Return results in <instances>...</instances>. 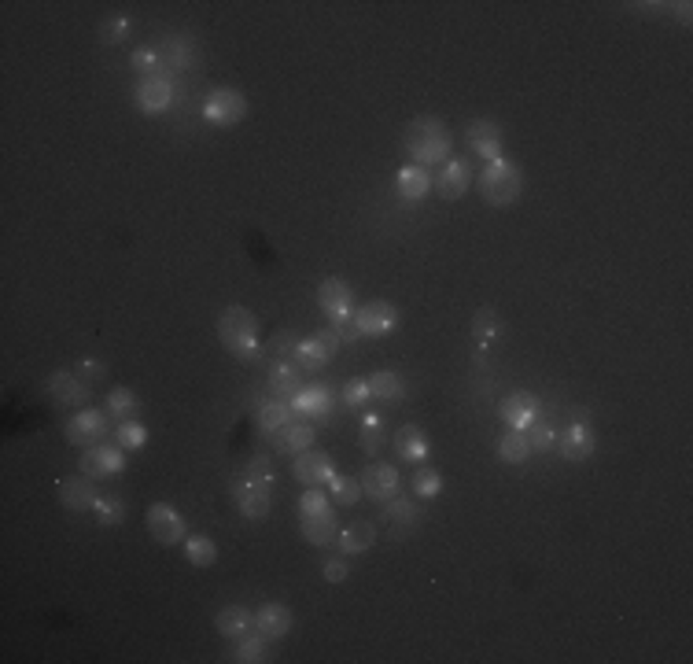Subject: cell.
<instances>
[{"label":"cell","mask_w":693,"mask_h":664,"mask_svg":"<svg viewBox=\"0 0 693 664\" xmlns=\"http://www.w3.org/2000/svg\"><path fill=\"white\" fill-rule=\"evenodd\" d=\"M314 425L310 421H299V414L288 421L277 435H273V447L277 451H284V454H303V451H310V443H314Z\"/></svg>","instance_id":"obj_21"},{"label":"cell","mask_w":693,"mask_h":664,"mask_svg":"<svg viewBox=\"0 0 693 664\" xmlns=\"http://www.w3.org/2000/svg\"><path fill=\"white\" fill-rule=\"evenodd\" d=\"M498 417H502L509 428H520V432H524V428L539 417V403H535L532 395H524V392L505 395V399L498 403Z\"/></svg>","instance_id":"obj_22"},{"label":"cell","mask_w":693,"mask_h":664,"mask_svg":"<svg viewBox=\"0 0 693 664\" xmlns=\"http://www.w3.org/2000/svg\"><path fill=\"white\" fill-rule=\"evenodd\" d=\"M303 387V380H299V366H292V362H269V392H273V399H292L296 392Z\"/></svg>","instance_id":"obj_26"},{"label":"cell","mask_w":693,"mask_h":664,"mask_svg":"<svg viewBox=\"0 0 693 664\" xmlns=\"http://www.w3.org/2000/svg\"><path fill=\"white\" fill-rule=\"evenodd\" d=\"M384 506H387V510H384V521L391 524V532H395V535L410 532V528L417 524V517H421V513H417V506L410 503V498H402V494H395L391 503H384Z\"/></svg>","instance_id":"obj_32"},{"label":"cell","mask_w":693,"mask_h":664,"mask_svg":"<svg viewBox=\"0 0 693 664\" xmlns=\"http://www.w3.org/2000/svg\"><path fill=\"white\" fill-rule=\"evenodd\" d=\"M259 332H262V325H259V317L248 307H229L218 317V340H221V347L233 355L237 362H255L262 355Z\"/></svg>","instance_id":"obj_2"},{"label":"cell","mask_w":693,"mask_h":664,"mask_svg":"<svg viewBox=\"0 0 693 664\" xmlns=\"http://www.w3.org/2000/svg\"><path fill=\"white\" fill-rule=\"evenodd\" d=\"M476 189H480L487 207H512L520 196H524V171H520L512 159H494L483 166Z\"/></svg>","instance_id":"obj_4"},{"label":"cell","mask_w":693,"mask_h":664,"mask_svg":"<svg viewBox=\"0 0 693 664\" xmlns=\"http://www.w3.org/2000/svg\"><path fill=\"white\" fill-rule=\"evenodd\" d=\"M55 498H60V506L63 510H74V513H82V510H93L96 506V480L93 476H85V473H78V476H63L60 480V487H55Z\"/></svg>","instance_id":"obj_15"},{"label":"cell","mask_w":693,"mask_h":664,"mask_svg":"<svg viewBox=\"0 0 693 664\" xmlns=\"http://www.w3.org/2000/svg\"><path fill=\"white\" fill-rule=\"evenodd\" d=\"M339 550H343V558H351V553H366L373 542H376V524L373 521H355V524H346L339 535H336Z\"/></svg>","instance_id":"obj_25"},{"label":"cell","mask_w":693,"mask_h":664,"mask_svg":"<svg viewBox=\"0 0 693 664\" xmlns=\"http://www.w3.org/2000/svg\"><path fill=\"white\" fill-rule=\"evenodd\" d=\"M126 469V451L119 443H96V447H85L82 458H78V473L93 476V480H103V476H119Z\"/></svg>","instance_id":"obj_6"},{"label":"cell","mask_w":693,"mask_h":664,"mask_svg":"<svg viewBox=\"0 0 693 664\" xmlns=\"http://www.w3.org/2000/svg\"><path fill=\"white\" fill-rule=\"evenodd\" d=\"M173 100H178V89H173V82L162 74H151L137 85V107L144 115H162V111L173 107Z\"/></svg>","instance_id":"obj_16"},{"label":"cell","mask_w":693,"mask_h":664,"mask_svg":"<svg viewBox=\"0 0 693 664\" xmlns=\"http://www.w3.org/2000/svg\"><path fill=\"white\" fill-rule=\"evenodd\" d=\"M192 55H196V44H192V37H185V34H170V37L162 41V48H159L162 67H178V71H185V67L192 63Z\"/></svg>","instance_id":"obj_28"},{"label":"cell","mask_w":693,"mask_h":664,"mask_svg":"<svg viewBox=\"0 0 693 664\" xmlns=\"http://www.w3.org/2000/svg\"><path fill=\"white\" fill-rule=\"evenodd\" d=\"M384 417L380 414H366L362 417V432H358V443H362V451L366 454H376V451H384Z\"/></svg>","instance_id":"obj_39"},{"label":"cell","mask_w":693,"mask_h":664,"mask_svg":"<svg viewBox=\"0 0 693 664\" xmlns=\"http://www.w3.org/2000/svg\"><path fill=\"white\" fill-rule=\"evenodd\" d=\"M244 476L251 480V483H259V487H269L273 491V465H269V458H251L248 465H244Z\"/></svg>","instance_id":"obj_47"},{"label":"cell","mask_w":693,"mask_h":664,"mask_svg":"<svg viewBox=\"0 0 693 664\" xmlns=\"http://www.w3.org/2000/svg\"><path fill=\"white\" fill-rule=\"evenodd\" d=\"M107 414L114 417V425L141 421V399L130 392V387H111L107 392Z\"/></svg>","instance_id":"obj_30"},{"label":"cell","mask_w":693,"mask_h":664,"mask_svg":"<svg viewBox=\"0 0 693 664\" xmlns=\"http://www.w3.org/2000/svg\"><path fill=\"white\" fill-rule=\"evenodd\" d=\"M111 414H103V410H82V414H74L67 425H63V435H67V443L71 447H96V443H107L111 435H114V428H111Z\"/></svg>","instance_id":"obj_5"},{"label":"cell","mask_w":693,"mask_h":664,"mask_svg":"<svg viewBox=\"0 0 693 664\" xmlns=\"http://www.w3.org/2000/svg\"><path fill=\"white\" fill-rule=\"evenodd\" d=\"M410 487H414V494H421V498H435V494L443 491V476H439L435 469H417L414 480H410Z\"/></svg>","instance_id":"obj_46"},{"label":"cell","mask_w":693,"mask_h":664,"mask_svg":"<svg viewBox=\"0 0 693 664\" xmlns=\"http://www.w3.org/2000/svg\"><path fill=\"white\" fill-rule=\"evenodd\" d=\"M130 37V19L126 15H111L100 23V44H119Z\"/></svg>","instance_id":"obj_45"},{"label":"cell","mask_w":693,"mask_h":664,"mask_svg":"<svg viewBox=\"0 0 693 664\" xmlns=\"http://www.w3.org/2000/svg\"><path fill=\"white\" fill-rule=\"evenodd\" d=\"M74 373H78V376H82V380H85V384H89V387H93V384H100V380H103V366H100V362H96V358H82V362H78V369H74Z\"/></svg>","instance_id":"obj_52"},{"label":"cell","mask_w":693,"mask_h":664,"mask_svg":"<svg viewBox=\"0 0 693 664\" xmlns=\"http://www.w3.org/2000/svg\"><path fill=\"white\" fill-rule=\"evenodd\" d=\"M299 524H303V539L314 542V546H328V542H336V535H339V524H336V513H332V510H328V513H317V517H299Z\"/></svg>","instance_id":"obj_29"},{"label":"cell","mask_w":693,"mask_h":664,"mask_svg":"<svg viewBox=\"0 0 693 664\" xmlns=\"http://www.w3.org/2000/svg\"><path fill=\"white\" fill-rule=\"evenodd\" d=\"M96 521L103 524V528H111V524H122L126 521V503L119 494H111V498H96Z\"/></svg>","instance_id":"obj_42"},{"label":"cell","mask_w":693,"mask_h":664,"mask_svg":"<svg viewBox=\"0 0 693 664\" xmlns=\"http://www.w3.org/2000/svg\"><path fill=\"white\" fill-rule=\"evenodd\" d=\"M398 196L402 200H406V203H417V200H425L428 192H432V171H428V166H402V171H398Z\"/></svg>","instance_id":"obj_24"},{"label":"cell","mask_w":693,"mask_h":664,"mask_svg":"<svg viewBox=\"0 0 693 664\" xmlns=\"http://www.w3.org/2000/svg\"><path fill=\"white\" fill-rule=\"evenodd\" d=\"M317 307H321V314L328 317V325L343 337V344H355L362 332H358V325H355V292H351V285L346 281H339V277H328V281H321V288H317Z\"/></svg>","instance_id":"obj_3"},{"label":"cell","mask_w":693,"mask_h":664,"mask_svg":"<svg viewBox=\"0 0 693 664\" xmlns=\"http://www.w3.org/2000/svg\"><path fill=\"white\" fill-rule=\"evenodd\" d=\"M44 387H48V395L60 403V406H85L89 395H93V387H89L74 369H55Z\"/></svg>","instance_id":"obj_13"},{"label":"cell","mask_w":693,"mask_h":664,"mask_svg":"<svg viewBox=\"0 0 693 664\" xmlns=\"http://www.w3.org/2000/svg\"><path fill=\"white\" fill-rule=\"evenodd\" d=\"M185 553H189V561L196 569H210L218 561V546H214L210 535H189L185 539Z\"/></svg>","instance_id":"obj_38"},{"label":"cell","mask_w":693,"mask_h":664,"mask_svg":"<svg viewBox=\"0 0 693 664\" xmlns=\"http://www.w3.org/2000/svg\"><path fill=\"white\" fill-rule=\"evenodd\" d=\"M428 451H432V443H428V435H425V428H417V425H402L398 432H395V454L402 458V462H425L428 458Z\"/></svg>","instance_id":"obj_23"},{"label":"cell","mask_w":693,"mask_h":664,"mask_svg":"<svg viewBox=\"0 0 693 664\" xmlns=\"http://www.w3.org/2000/svg\"><path fill=\"white\" fill-rule=\"evenodd\" d=\"M369 392H373V399L398 403L402 395H406V380H402L398 373H391V369H380V373L369 376Z\"/></svg>","instance_id":"obj_34"},{"label":"cell","mask_w":693,"mask_h":664,"mask_svg":"<svg viewBox=\"0 0 693 664\" xmlns=\"http://www.w3.org/2000/svg\"><path fill=\"white\" fill-rule=\"evenodd\" d=\"M214 628L225 639H244L248 628H255V613H251V609H244V605H225L221 613H218V620H214Z\"/></svg>","instance_id":"obj_27"},{"label":"cell","mask_w":693,"mask_h":664,"mask_svg":"<svg viewBox=\"0 0 693 664\" xmlns=\"http://www.w3.org/2000/svg\"><path fill=\"white\" fill-rule=\"evenodd\" d=\"M314 340H317V344H321V347H325V351H328L332 358H336V351L343 347V337H339V332H336L332 325H325V328H317V332H314Z\"/></svg>","instance_id":"obj_51"},{"label":"cell","mask_w":693,"mask_h":664,"mask_svg":"<svg viewBox=\"0 0 693 664\" xmlns=\"http://www.w3.org/2000/svg\"><path fill=\"white\" fill-rule=\"evenodd\" d=\"M229 494H233L237 510H240L248 521H266V517H269V510H273V491H269V487L251 483L244 473L229 480Z\"/></svg>","instance_id":"obj_7"},{"label":"cell","mask_w":693,"mask_h":664,"mask_svg":"<svg viewBox=\"0 0 693 664\" xmlns=\"http://www.w3.org/2000/svg\"><path fill=\"white\" fill-rule=\"evenodd\" d=\"M328 491H332V503H336V506H355L358 498H362V483L351 480V476H339V473L328 480Z\"/></svg>","instance_id":"obj_41"},{"label":"cell","mask_w":693,"mask_h":664,"mask_svg":"<svg viewBox=\"0 0 693 664\" xmlns=\"http://www.w3.org/2000/svg\"><path fill=\"white\" fill-rule=\"evenodd\" d=\"M524 435H528V447H532V454L539 451V454H546V451H553L557 447V425L553 421H542V417H535L528 428H524Z\"/></svg>","instance_id":"obj_37"},{"label":"cell","mask_w":693,"mask_h":664,"mask_svg":"<svg viewBox=\"0 0 693 664\" xmlns=\"http://www.w3.org/2000/svg\"><path fill=\"white\" fill-rule=\"evenodd\" d=\"M296 344H299V340L292 337V332H277L273 344H269V358H273V362H292Z\"/></svg>","instance_id":"obj_49"},{"label":"cell","mask_w":693,"mask_h":664,"mask_svg":"<svg viewBox=\"0 0 693 664\" xmlns=\"http://www.w3.org/2000/svg\"><path fill=\"white\" fill-rule=\"evenodd\" d=\"M402 148H406V155H410L417 166H443V162L450 159L454 137H450V130H446L443 119H435V115H417V119L406 126Z\"/></svg>","instance_id":"obj_1"},{"label":"cell","mask_w":693,"mask_h":664,"mask_svg":"<svg viewBox=\"0 0 693 664\" xmlns=\"http://www.w3.org/2000/svg\"><path fill=\"white\" fill-rule=\"evenodd\" d=\"M473 332H476L480 340H498L502 332H505V321H502V314H494V310H476Z\"/></svg>","instance_id":"obj_43"},{"label":"cell","mask_w":693,"mask_h":664,"mask_svg":"<svg viewBox=\"0 0 693 664\" xmlns=\"http://www.w3.org/2000/svg\"><path fill=\"white\" fill-rule=\"evenodd\" d=\"M292 362H299V369L303 373H317V369H325L328 362H332V355L310 337V340H299L296 344V355H292Z\"/></svg>","instance_id":"obj_35"},{"label":"cell","mask_w":693,"mask_h":664,"mask_svg":"<svg viewBox=\"0 0 693 664\" xmlns=\"http://www.w3.org/2000/svg\"><path fill=\"white\" fill-rule=\"evenodd\" d=\"M292 476H296L303 487H328V480L336 476V462H332V454H325V451H303V454H296Z\"/></svg>","instance_id":"obj_14"},{"label":"cell","mask_w":693,"mask_h":664,"mask_svg":"<svg viewBox=\"0 0 693 664\" xmlns=\"http://www.w3.org/2000/svg\"><path fill=\"white\" fill-rule=\"evenodd\" d=\"M296 417V410H292V403H284V399H266L262 406H259V428L273 439L288 421Z\"/></svg>","instance_id":"obj_31"},{"label":"cell","mask_w":693,"mask_h":664,"mask_svg":"<svg viewBox=\"0 0 693 664\" xmlns=\"http://www.w3.org/2000/svg\"><path fill=\"white\" fill-rule=\"evenodd\" d=\"M130 63L151 78V71H155V67H162V60H159V48H137V52L130 55Z\"/></svg>","instance_id":"obj_50"},{"label":"cell","mask_w":693,"mask_h":664,"mask_svg":"<svg viewBox=\"0 0 693 664\" xmlns=\"http://www.w3.org/2000/svg\"><path fill=\"white\" fill-rule=\"evenodd\" d=\"M332 510V498L321 491V487H307L303 498H299V517H317V513H328Z\"/></svg>","instance_id":"obj_44"},{"label":"cell","mask_w":693,"mask_h":664,"mask_svg":"<svg viewBox=\"0 0 693 664\" xmlns=\"http://www.w3.org/2000/svg\"><path fill=\"white\" fill-rule=\"evenodd\" d=\"M498 458L509 462V465H524L532 458V447H528V435L520 428H509L498 435Z\"/></svg>","instance_id":"obj_33"},{"label":"cell","mask_w":693,"mask_h":664,"mask_svg":"<svg viewBox=\"0 0 693 664\" xmlns=\"http://www.w3.org/2000/svg\"><path fill=\"white\" fill-rule=\"evenodd\" d=\"M469 148L476 155H483L487 162L502 159V126L494 119H476L469 122Z\"/></svg>","instance_id":"obj_20"},{"label":"cell","mask_w":693,"mask_h":664,"mask_svg":"<svg viewBox=\"0 0 693 664\" xmlns=\"http://www.w3.org/2000/svg\"><path fill=\"white\" fill-rule=\"evenodd\" d=\"M594 447H598V439H594L591 425H583V421L568 425V428L557 435V451H561L564 462H587V458L594 454Z\"/></svg>","instance_id":"obj_17"},{"label":"cell","mask_w":693,"mask_h":664,"mask_svg":"<svg viewBox=\"0 0 693 664\" xmlns=\"http://www.w3.org/2000/svg\"><path fill=\"white\" fill-rule=\"evenodd\" d=\"M346 576H351V569H346V561H343V558L325 561V580H328V583H343Z\"/></svg>","instance_id":"obj_53"},{"label":"cell","mask_w":693,"mask_h":664,"mask_svg":"<svg viewBox=\"0 0 693 664\" xmlns=\"http://www.w3.org/2000/svg\"><path fill=\"white\" fill-rule=\"evenodd\" d=\"M358 483H362V494L373 498V503H391V498L398 494L402 476H398V469L387 465V462H369V465L362 469Z\"/></svg>","instance_id":"obj_10"},{"label":"cell","mask_w":693,"mask_h":664,"mask_svg":"<svg viewBox=\"0 0 693 664\" xmlns=\"http://www.w3.org/2000/svg\"><path fill=\"white\" fill-rule=\"evenodd\" d=\"M237 664H266L273 660V649H269V639L266 635H244L237 653H233Z\"/></svg>","instance_id":"obj_36"},{"label":"cell","mask_w":693,"mask_h":664,"mask_svg":"<svg viewBox=\"0 0 693 664\" xmlns=\"http://www.w3.org/2000/svg\"><path fill=\"white\" fill-rule=\"evenodd\" d=\"M292 609L288 605H280V601H266V605H259L255 609V628H259V635H266L269 642H277V639H284L288 631H292Z\"/></svg>","instance_id":"obj_19"},{"label":"cell","mask_w":693,"mask_h":664,"mask_svg":"<svg viewBox=\"0 0 693 664\" xmlns=\"http://www.w3.org/2000/svg\"><path fill=\"white\" fill-rule=\"evenodd\" d=\"M355 325H358L362 337H391L395 325H398V310L387 299H373V303H362L355 310Z\"/></svg>","instance_id":"obj_11"},{"label":"cell","mask_w":693,"mask_h":664,"mask_svg":"<svg viewBox=\"0 0 693 664\" xmlns=\"http://www.w3.org/2000/svg\"><path fill=\"white\" fill-rule=\"evenodd\" d=\"M203 119L210 126H237L248 119V100L237 89H214L203 100Z\"/></svg>","instance_id":"obj_8"},{"label":"cell","mask_w":693,"mask_h":664,"mask_svg":"<svg viewBox=\"0 0 693 664\" xmlns=\"http://www.w3.org/2000/svg\"><path fill=\"white\" fill-rule=\"evenodd\" d=\"M144 524H148V532H151V539H155L159 546H178V542H185V539H189L181 513L173 510L170 503H155V506H148Z\"/></svg>","instance_id":"obj_9"},{"label":"cell","mask_w":693,"mask_h":664,"mask_svg":"<svg viewBox=\"0 0 693 664\" xmlns=\"http://www.w3.org/2000/svg\"><path fill=\"white\" fill-rule=\"evenodd\" d=\"M366 399H373V392H369V376L346 380V387H343V403H346V406H362Z\"/></svg>","instance_id":"obj_48"},{"label":"cell","mask_w":693,"mask_h":664,"mask_svg":"<svg viewBox=\"0 0 693 664\" xmlns=\"http://www.w3.org/2000/svg\"><path fill=\"white\" fill-rule=\"evenodd\" d=\"M469 181H473L469 162H465V159H446V162L439 166V174L432 178V192H435L439 200L454 203V200H461V196L469 192Z\"/></svg>","instance_id":"obj_12"},{"label":"cell","mask_w":693,"mask_h":664,"mask_svg":"<svg viewBox=\"0 0 693 664\" xmlns=\"http://www.w3.org/2000/svg\"><path fill=\"white\" fill-rule=\"evenodd\" d=\"M292 410L299 417H310V421H325L332 414V387L328 384H310V387H299V392L288 399Z\"/></svg>","instance_id":"obj_18"},{"label":"cell","mask_w":693,"mask_h":664,"mask_svg":"<svg viewBox=\"0 0 693 664\" xmlns=\"http://www.w3.org/2000/svg\"><path fill=\"white\" fill-rule=\"evenodd\" d=\"M114 443L122 451H141L148 443V428L141 421H122V425H114Z\"/></svg>","instance_id":"obj_40"}]
</instances>
